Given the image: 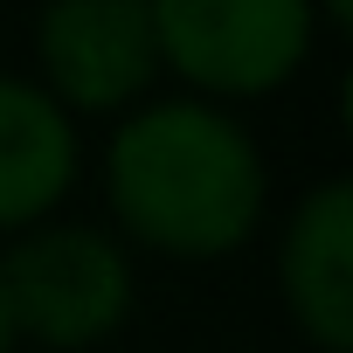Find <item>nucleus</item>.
<instances>
[{
    "label": "nucleus",
    "instance_id": "f257e3e1",
    "mask_svg": "<svg viewBox=\"0 0 353 353\" xmlns=\"http://www.w3.org/2000/svg\"><path fill=\"white\" fill-rule=\"evenodd\" d=\"M111 208L166 256H229L263 215V159L215 104H145L111 139Z\"/></svg>",
    "mask_w": 353,
    "mask_h": 353
},
{
    "label": "nucleus",
    "instance_id": "20e7f679",
    "mask_svg": "<svg viewBox=\"0 0 353 353\" xmlns=\"http://www.w3.org/2000/svg\"><path fill=\"white\" fill-rule=\"evenodd\" d=\"M35 49H42L49 97L77 111H118L159 70L145 0H49Z\"/></svg>",
    "mask_w": 353,
    "mask_h": 353
},
{
    "label": "nucleus",
    "instance_id": "39448f33",
    "mask_svg": "<svg viewBox=\"0 0 353 353\" xmlns=\"http://www.w3.org/2000/svg\"><path fill=\"white\" fill-rule=\"evenodd\" d=\"M277 270H284L291 319L325 353H353V188L346 181L305 194Z\"/></svg>",
    "mask_w": 353,
    "mask_h": 353
},
{
    "label": "nucleus",
    "instance_id": "423d86ee",
    "mask_svg": "<svg viewBox=\"0 0 353 353\" xmlns=\"http://www.w3.org/2000/svg\"><path fill=\"white\" fill-rule=\"evenodd\" d=\"M70 181H77L70 111L21 77H0V229L49 215L70 194Z\"/></svg>",
    "mask_w": 353,
    "mask_h": 353
},
{
    "label": "nucleus",
    "instance_id": "f03ea898",
    "mask_svg": "<svg viewBox=\"0 0 353 353\" xmlns=\"http://www.w3.org/2000/svg\"><path fill=\"white\" fill-rule=\"evenodd\" d=\"M152 49L194 90L263 97L312 49V0H145Z\"/></svg>",
    "mask_w": 353,
    "mask_h": 353
},
{
    "label": "nucleus",
    "instance_id": "0eeeda50",
    "mask_svg": "<svg viewBox=\"0 0 353 353\" xmlns=\"http://www.w3.org/2000/svg\"><path fill=\"white\" fill-rule=\"evenodd\" d=\"M325 21L332 28H353V0H325Z\"/></svg>",
    "mask_w": 353,
    "mask_h": 353
},
{
    "label": "nucleus",
    "instance_id": "6e6552de",
    "mask_svg": "<svg viewBox=\"0 0 353 353\" xmlns=\"http://www.w3.org/2000/svg\"><path fill=\"white\" fill-rule=\"evenodd\" d=\"M14 346V325H8V305H0V353H8Z\"/></svg>",
    "mask_w": 353,
    "mask_h": 353
},
{
    "label": "nucleus",
    "instance_id": "7ed1b4c3",
    "mask_svg": "<svg viewBox=\"0 0 353 353\" xmlns=\"http://www.w3.org/2000/svg\"><path fill=\"white\" fill-rule=\"evenodd\" d=\"M8 325L42 346H90L132 312V263L97 229H42L0 263Z\"/></svg>",
    "mask_w": 353,
    "mask_h": 353
}]
</instances>
